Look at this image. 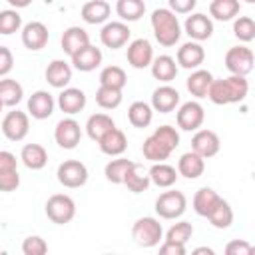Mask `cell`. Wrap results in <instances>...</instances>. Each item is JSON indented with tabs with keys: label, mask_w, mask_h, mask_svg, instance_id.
Instances as JSON below:
<instances>
[{
	"label": "cell",
	"mask_w": 255,
	"mask_h": 255,
	"mask_svg": "<svg viewBox=\"0 0 255 255\" xmlns=\"http://www.w3.org/2000/svg\"><path fill=\"white\" fill-rule=\"evenodd\" d=\"M151 28L155 40L165 48L175 46L181 38V24L169 8H155L151 12Z\"/></svg>",
	"instance_id": "obj_1"
},
{
	"label": "cell",
	"mask_w": 255,
	"mask_h": 255,
	"mask_svg": "<svg viewBox=\"0 0 255 255\" xmlns=\"http://www.w3.org/2000/svg\"><path fill=\"white\" fill-rule=\"evenodd\" d=\"M131 237L139 247H155L163 239V227L155 217H139L131 227Z\"/></svg>",
	"instance_id": "obj_2"
},
{
	"label": "cell",
	"mask_w": 255,
	"mask_h": 255,
	"mask_svg": "<svg viewBox=\"0 0 255 255\" xmlns=\"http://www.w3.org/2000/svg\"><path fill=\"white\" fill-rule=\"evenodd\" d=\"M187 209V197L183 191L177 189H169L159 193V197L155 199V213L161 219H179Z\"/></svg>",
	"instance_id": "obj_3"
},
{
	"label": "cell",
	"mask_w": 255,
	"mask_h": 255,
	"mask_svg": "<svg viewBox=\"0 0 255 255\" xmlns=\"http://www.w3.org/2000/svg\"><path fill=\"white\" fill-rule=\"evenodd\" d=\"M46 215L56 225H66L76 217V203L66 193H54L46 201Z\"/></svg>",
	"instance_id": "obj_4"
},
{
	"label": "cell",
	"mask_w": 255,
	"mask_h": 255,
	"mask_svg": "<svg viewBox=\"0 0 255 255\" xmlns=\"http://www.w3.org/2000/svg\"><path fill=\"white\" fill-rule=\"evenodd\" d=\"M56 175H58V181H60L64 187L76 189V187L86 185L90 173H88L86 163H82V161H78V159H66V161H62V163L58 165Z\"/></svg>",
	"instance_id": "obj_5"
},
{
	"label": "cell",
	"mask_w": 255,
	"mask_h": 255,
	"mask_svg": "<svg viewBox=\"0 0 255 255\" xmlns=\"http://www.w3.org/2000/svg\"><path fill=\"white\" fill-rule=\"evenodd\" d=\"M30 131V118L26 112L12 110L2 120V133L10 141H22Z\"/></svg>",
	"instance_id": "obj_6"
},
{
	"label": "cell",
	"mask_w": 255,
	"mask_h": 255,
	"mask_svg": "<svg viewBox=\"0 0 255 255\" xmlns=\"http://www.w3.org/2000/svg\"><path fill=\"white\" fill-rule=\"evenodd\" d=\"M129 36H131V30L126 22L122 20H114V22H106L102 26V32H100V40L106 48L110 50H118L122 46H126L129 42Z\"/></svg>",
	"instance_id": "obj_7"
},
{
	"label": "cell",
	"mask_w": 255,
	"mask_h": 255,
	"mask_svg": "<svg viewBox=\"0 0 255 255\" xmlns=\"http://www.w3.org/2000/svg\"><path fill=\"white\" fill-rule=\"evenodd\" d=\"M225 68L235 76H247L253 70V52L247 46H233L225 54Z\"/></svg>",
	"instance_id": "obj_8"
},
{
	"label": "cell",
	"mask_w": 255,
	"mask_h": 255,
	"mask_svg": "<svg viewBox=\"0 0 255 255\" xmlns=\"http://www.w3.org/2000/svg\"><path fill=\"white\" fill-rule=\"evenodd\" d=\"M177 126L183 129V131H195L203 126V120H205V110L199 102L191 100V102H185L179 106L177 110Z\"/></svg>",
	"instance_id": "obj_9"
},
{
	"label": "cell",
	"mask_w": 255,
	"mask_h": 255,
	"mask_svg": "<svg viewBox=\"0 0 255 255\" xmlns=\"http://www.w3.org/2000/svg\"><path fill=\"white\" fill-rule=\"evenodd\" d=\"M54 139L62 149H74L82 139V128L74 118H64L56 124Z\"/></svg>",
	"instance_id": "obj_10"
},
{
	"label": "cell",
	"mask_w": 255,
	"mask_h": 255,
	"mask_svg": "<svg viewBox=\"0 0 255 255\" xmlns=\"http://www.w3.org/2000/svg\"><path fill=\"white\" fill-rule=\"evenodd\" d=\"M219 147H221V141L213 129H195L191 137V151H195L203 159H209L219 153Z\"/></svg>",
	"instance_id": "obj_11"
},
{
	"label": "cell",
	"mask_w": 255,
	"mask_h": 255,
	"mask_svg": "<svg viewBox=\"0 0 255 255\" xmlns=\"http://www.w3.org/2000/svg\"><path fill=\"white\" fill-rule=\"evenodd\" d=\"M128 64L135 70H143L151 64L153 60V48H151V42L145 40V38H137V40H131L128 44Z\"/></svg>",
	"instance_id": "obj_12"
},
{
	"label": "cell",
	"mask_w": 255,
	"mask_h": 255,
	"mask_svg": "<svg viewBox=\"0 0 255 255\" xmlns=\"http://www.w3.org/2000/svg\"><path fill=\"white\" fill-rule=\"evenodd\" d=\"M185 34L193 40V42H203V40H209L211 34H213V22L209 16L201 14V12H193L187 16L185 24Z\"/></svg>",
	"instance_id": "obj_13"
},
{
	"label": "cell",
	"mask_w": 255,
	"mask_h": 255,
	"mask_svg": "<svg viewBox=\"0 0 255 255\" xmlns=\"http://www.w3.org/2000/svg\"><path fill=\"white\" fill-rule=\"evenodd\" d=\"M48 40H50V32L44 22L34 20V22H28L26 26H22V44L28 50L38 52V50L46 48Z\"/></svg>",
	"instance_id": "obj_14"
},
{
	"label": "cell",
	"mask_w": 255,
	"mask_h": 255,
	"mask_svg": "<svg viewBox=\"0 0 255 255\" xmlns=\"http://www.w3.org/2000/svg\"><path fill=\"white\" fill-rule=\"evenodd\" d=\"M153 112H159V114H169L173 112L177 106H179V92L169 86V84H163L159 88L153 90L151 94V104Z\"/></svg>",
	"instance_id": "obj_15"
},
{
	"label": "cell",
	"mask_w": 255,
	"mask_h": 255,
	"mask_svg": "<svg viewBox=\"0 0 255 255\" xmlns=\"http://www.w3.org/2000/svg\"><path fill=\"white\" fill-rule=\"evenodd\" d=\"M54 108H56L54 96L46 90H36L28 98V114L34 120H48L54 114Z\"/></svg>",
	"instance_id": "obj_16"
},
{
	"label": "cell",
	"mask_w": 255,
	"mask_h": 255,
	"mask_svg": "<svg viewBox=\"0 0 255 255\" xmlns=\"http://www.w3.org/2000/svg\"><path fill=\"white\" fill-rule=\"evenodd\" d=\"M205 60V50L199 42H185L177 48V56H175V62L185 68V70H197Z\"/></svg>",
	"instance_id": "obj_17"
},
{
	"label": "cell",
	"mask_w": 255,
	"mask_h": 255,
	"mask_svg": "<svg viewBox=\"0 0 255 255\" xmlns=\"http://www.w3.org/2000/svg\"><path fill=\"white\" fill-rule=\"evenodd\" d=\"M70 58H72V66H74L76 70H80V72H92V70L100 68V64H102V60H104L102 50L96 48V46H92V44H86L84 48H80V50H78L74 56H70Z\"/></svg>",
	"instance_id": "obj_18"
},
{
	"label": "cell",
	"mask_w": 255,
	"mask_h": 255,
	"mask_svg": "<svg viewBox=\"0 0 255 255\" xmlns=\"http://www.w3.org/2000/svg\"><path fill=\"white\" fill-rule=\"evenodd\" d=\"M86 94L80 90V88H62L60 96H58V108L68 114V116H74V114H80L84 108H86Z\"/></svg>",
	"instance_id": "obj_19"
},
{
	"label": "cell",
	"mask_w": 255,
	"mask_h": 255,
	"mask_svg": "<svg viewBox=\"0 0 255 255\" xmlns=\"http://www.w3.org/2000/svg\"><path fill=\"white\" fill-rule=\"evenodd\" d=\"M98 145H100L102 153H106L110 157H116V155H122L128 149V137L120 128H112L108 133H104L98 139Z\"/></svg>",
	"instance_id": "obj_20"
},
{
	"label": "cell",
	"mask_w": 255,
	"mask_h": 255,
	"mask_svg": "<svg viewBox=\"0 0 255 255\" xmlns=\"http://www.w3.org/2000/svg\"><path fill=\"white\" fill-rule=\"evenodd\" d=\"M44 76H46V82H48L52 88L62 90V88H66V86L70 84V80H72V66H70L68 62H64V60H52V62L48 64Z\"/></svg>",
	"instance_id": "obj_21"
},
{
	"label": "cell",
	"mask_w": 255,
	"mask_h": 255,
	"mask_svg": "<svg viewBox=\"0 0 255 255\" xmlns=\"http://www.w3.org/2000/svg\"><path fill=\"white\" fill-rule=\"evenodd\" d=\"M80 14H82V20L86 22V24H104V22H108V18H110V14H112V6L106 2V0H88L84 6H82V10H80Z\"/></svg>",
	"instance_id": "obj_22"
},
{
	"label": "cell",
	"mask_w": 255,
	"mask_h": 255,
	"mask_svg": "<svg viewBox=\"0 0 255 255\" xmlns=\"http://www.w3.org/2000/svg\"><path fill=\"white\" fill-rule=\"evenodd\" d=\"M147 175H149V181H151L153 185L161 187V189L171 187V185L177 181V177H179L177 169H175L173 165L165 163V161H155V163L149 167Z\"/></svg>",
	"instance_id": "obj_23"
},
{
	"label": "cell",
	"mask_w": 255,
	"mask_h": 255,
	"mask_svg": "<svg viewBox=\"0 0 255 255\" xmlns=\"http://www.w3.org/2000/svg\"><path fill=\"white\" fill-rule=\"evenodd\" d=\"M86 44H90V34L80 28V26H70L64 30L62 34V50L68 56H74L80 48H84Z\"/></svg>",
	"instance_id": "obj_24"
},
{
	"label": "cell",
	"mask_w": 255,
	"mask_h": 255,
	"mask_svg": "<svg viewBox=\"0 0 255 255\" xmlns=\"http://www.w3.org/2000/svg\"><path fill=\"white\" fill-rule=\"evenodd\" d=\"M203 171H205V159L201 155H197L195 151L183 153L177 161V173L187 179H197L203 175Z\"/></svg>",
	"instance_id": "obj_25"
},
{
	"label": "cell",
	"mask_w": 255,
	"mask_h": 255,
	"mask_svg": "<svg viewBox=\"0 0 255 255\" xmlns=\"http://www.w3.org/2000/svg\"><path fill=\"white\" fill-rule=\"evenodd\" d=\"M149 68H151V76L155 80L163 82V84L171 82L177 76V62H175V58H171L167 54H161V56L153 58Z\"/></svg>",
	"instance_id": "obj_26"
},
{
	"label": "cell",
	"mask_w": 255,
	"mask_h": 255,
	"mask_svg": "<svg viewBox=\"0 0 255 255\" xmlns=\"http://www.w3.org/2000/svg\"><path fill=\"white\" fill-rule=\"evenodd\" d=\"M20 159H22V163L28 169L38 171V169L46 167V163H48V151L40 143H26L22 147V151H20Z\"/></svg>",
	"instance_id": "obj_27"
},
{
	"label": "cell",
	"mask_w": 255,
	"mask_h": 255,
	"mask_svg": "<svg viewBox=\"0 0 255 255\" xmlns=\"http://www.w3.org/2000/svg\"><path fill=\"white\" fill-rule=\"evenodd\" d=\"M149 175H147V171L139 165V163H131L129 167H128V171H126V175H124V185L131 191V193H141V191H145L147 187H149Z\"/></svg>",
	"instance_id": "obj_28"
},
{
	"label": "cell",
	"mask_w": 255,
	"mask_h": 255,
	"mask_svg": "<svg viewBox=\"0 0 255 255\" xmlns=\"http://www.w3.org/2000/svg\"><path fill=\"white\" fill-rule=\"evenodd\" d=\"M211 80H213V74H211L209 70L197 68V70H193V72L189 74V78H187V82H185L187 92H189L193 98H205Z\"/></svg>",
	"instance_id": "obj_29"
},
{
	"label": "cell",
	"mask_w": 255,
	"mask_h": 255,
	"mask_svg": "<svg viewBox=\"0 0 255 255\" xmlns=\"http://www.w3.org/2000/svg\"><path fill=\"white\" fill-rule=\"evenodd\" d=\"M112 128H116V122L112 120V116L108 114H92L86 122V133L90 135V139L98 141L104 133H108Z\"/></svg>",
	"instance_id": "obj_30"
},
{
	"label": "cell",
	"mask_w": 255,
	"mask_h": 255,
	"mask_svg": "<svg viewBox=\"0 0 255 255\" xmlns=\"http://www.w3.org/2000/svg\"><path fill=\"white\" fill-rule=\"evenodd\" d=\"M24 98V88L18 80L12 78H2L0 80V102L8 108H14L22 102Z\"/></svg>",
	"instance_id": "obj_31"
},
{
	"label": "cell",
	"mask_w": 255,
	"mask_h": 255,
	"mask_svg": "<svg viewBox=\"0 0 255 255\" xmlns=\"http://www.w3.org/2000/svg\"><path fill=\"white\" fill-rule=\"evenodd\" d=\"M239 10H241L239 0H211L209 4V14L219 22H229L237 18Z\"/></svg>",
	"instance_id": "obj_32"
},
{
	"label": "cell",
	"mask_w": 255,
	"mask_h": 255,
	"mask_svg": "<svg viewBox=\"0 0 255 255\" xmlns=\"http://www.w3.org/2000/svg\"><path fill=\"white\" fill-rule=\"evenodd\" d=\"M207 219H209V223L215 229H227L233 223V209H231V205L223 197H219V201L215 203V207L209 211Z\"/></svg>",
	"instance_id": "obj_33"
},
{
	"label": "cell",
	"mask_w": 255,
	"mask_h": 255,
	"mask_svg": "<svg viewBox=\"0 0 255 255\" xmlns=\"http://www.w3.org/2000/svg\"><path fill=\"white\" fill-rule=\"evenodd\" d=\"M219 201V195L211 189V187H201V189H197L195 191V195H193V211L197 213V215H201V217H207L209 215V211L215 207V203Z\"/></svg>",
	"instance_id": "obj_34"
},
{
	"label": "cell",
	"mask_w": 255,
	"mask_h": 255,
	"mask_svg": "<svg viewBox=\"0 0 255 255\" xmlns=\"http://www.w3.org/2000/svg\"><path fill=\"white\" fill-rule=\"evenodd\" d=\"M116 14L122 18V22H135L145 14V2L143 0H118Z\"/></svg>",
	"instance_id": "obj_35"
},
{
	"label": "cell",
	"mask_w": 255,
	"mask_h": 255,
	"mask_svg": "<svg viewBox=\"0 0 255 255\" xmlns=\"http://www.w3.org/2000/svg\"><path fill=\"white\" fill-rule=\"evenodd\" d=\"M128 120L133 128H147L153 120V108L145 102H133L128 108Z\"/></svg>",
	"instance_id": "obj_36"
},
{
	"label": "cell",
	"mask_w": 255,
	"mask_h": 255,
	"mask_svg": "<svg viewBox=\"0 0 255 255\" xmlns=\"http://www.w3.org/2000/svg\"><path fill=\"white\" fill-rule=\"evenodd\" d=\"M141 151H143V157L149 159V161H165L169 155H171V149L161 143L155 135H149L143 139V145H141Z\"/></svg>",
	"instance_id": "obj_37"
},
{
	"label": "cell",
	"mask_w": 255,
	"mask_h": 255,
	"mask_svg": "<svg viewBox=\"0 0 255 255\" xmlns=\"http://www.w3.org/2000/svg\"><path fill=\"white\" fill-rule=\"evenodd\" d=\"M225 88H227V96H229V104H237L243 102L247 92H249V82L245 76H235L231 74L229 78H225Z\"/></svg>",
	"instance_id": "obj_38"
},
{
	"label": "cell",
	"mask_w": 255,
	"mask_h": 255,
	"mask_svg": "<svg viewBox=\"0 0 255 255\" xmlns=\"http://www.w3.org/2000/svg\"><path fill=\"white\" fill-rule=\"evenodd\" d=\"M126 84H128V76H126L124 68H120V66H106L100 72V86L124 90Z\"/></svg>",
	"instance_id": "obj_39"
},
{
	"label": "cell",
	"mask_w": 255,
	"mask_h": 255,
	"mask_svg": "<svg viewBox=\"0 0 255 255\" xmlns=\"http://www.w3.org/2000/svg\"><path fill=\"white\" fill-rule=\"evenodd\" d=\"M122 100H124L122 90H116V88L100 86L98 92H96V104L104 110H116L122 104Z\"/></svg>",
	"instance_id": "obj_40"
},
{
	"label": "cell",
	"mask_w": 255,
	"mask_h": 255,
	"mask_svg": "<svg viewBox=\"0 0 255 255\" xmlns=\"http://www.w3.org/2000/svg\"><path fill=\"white\" fill-rule=\"evenodd\" d=\"M133 161L131 159H126V157H118V159H112L106 163L104 167V175L110 183H124V175L128 171V167L131 165Z\"/></svg>",
	"instance_id": "obj_41"
},
{
	"label": "cell",
	"mask_w": 255,
	"mask_h": 255,
	"mask_svg": "<svg viewBox=\"0 0 255 255\" xmlns=\"http://www.w3.org/2000/svg\"><path fill=\"white\" fill-rule=\"evenodd\" d=\"M22 28V16L18 14L16 8L10 10H0V34L10 36Z\"/></svg>",
	"instance_id": "obj_42"
},
{
	"label": "cell",
	"mask_w": 255,
	"mask_h": 255,
	"mask_svg": "<svg viewBox=\"0 0 255 255\" xmlns=\"http://www.w3.org/2000/svg\"><path fill=\"white\" fill-rule=\"evenodd\" d=\"M233 34L241 42H251L255 38V22L251 16H239L233 22Z\"/></svg>",
	"instance_id": "obj_43"
},
{
	"label": "cell",
	"mask_w": 255,
	"mask_h": 255,
	"mask_svg": "<svg viewBox=\"0 0 255 255\" xmlns=\"http://www.w3.org/2000/svg\"><path fill=\"white\" fill-rule=\"evenodd\" d=\"M191 235H193V225H191L189 221H177V223H173V225L167 229L165 239L185 245V243L191 239Z\"/></svg>",
	"instance_id": "obj_44"
},
{
	"label": "cell",
	"mask_w": 255,
	"mask_h": 255,
	"mask_svg": "<svg viewBox=\"0 0 255 255\" xmlns=\"http://www.w3.org/2000/svg\"><path fill=\"white\" fill-rule=\"evenodd\" d=\"M215 106H227L229 104V96H227V88H225V80H211L209 84V90H207V96Z\"/></svg>",
	"instance_id": "obj_45"
},
{
	"label": "cell",
	"mask_w": 255,
	"mask_h": 255,
	"mask_svg": "<svg viewBox=\"0 0 255 255\" xmlns=\"http://www.w3.org/2000/svg\"><path fill=\"white\" fill-rule=\"evenodd\" d=\"M151 135H155L161 143H165L171 151L179 145V133H177V129L173 128V126H159V128H155V131L151 133Z\"/></svg>",
	"instance_id": "obj_46"
},
{
	"label": "cell",
	"mask_w": 255,
	"mask_h": 255,
	"mask_svg": "<svg viewBox=\"0 0 255 255\" xmlns=\"http://www.w3.org/2000/svg\"><path fill=\"white\" fill-rule=\"evenodd\" d=\"M48 251V243L40 235H28L22 241V253L24 255H44Z\"/></svg>",
	"instance_id": "obj_47"
},
{
	"label": "cell",
	"mask_w": 255,
	"mask_h": 255,
	"mask_svg": "<svg viewBox=\"0 0 255 255\" xmlns=\"http://www.w3.org/2000/svg\"><path fill=\"white\" fill-rule=\"evenodd\" d=\"M18 185H20L18 169H0V191L10 193V191H16Z\"/></svg>",
	"instance_id": "obj_48"
},
{
	"label": "cell",
	"mask_w": 255,
	"mask_h": 255,
	"mask_svg": "<svg viewBox=\"0 0 255 255\" xmlns=\"http://www.w3.org/2000/svg\"><path fill=\"white\" fill-rule=\"evenodd\" d=\"M225 253L227 255H251L253 247L245 241V239H233L225 245Z\"/></svg>",
	"instance_id": "obj_49"
},
{
	"label": "cell",
	"mask_w": 255,
	"mask_h": 255,
	"mask_svg": "<svg viewBox=\"0 0 255 255\" xmlns=\"http://www.w3.org/2000/svg\"><path fill=\"white\" fill-rule=\"evenodd\" d=\"M14 68V56L10 52V48L6 46H0V78L8 76Z\"/></svg>",
	"instance_id": "obj_50"
},
{
	"label": "cell",
	"mask_w": 255,
	"mask_h": 255,
	"mask_svg": "<svg viewBox=\"0 0 255 255\" xmlns=\"http://www.w3.org/2000/svg\"><path fill=\"white\" fill-rule=\"evenodd\" d=\"M167 4L173 14H191L197 6V0H167Z\"/></svg>",
	"instance_id": "obj_51"
},
{
	"label": "cell",
	"mask_w": 255,
	"mask_h": 255,
	"mask_svg": "<svg viewBox=\"0 0 255 255\" xmlns=\"http://www.w3.org/2000/svg\"><path fill=\"white\" fill-rule=\"evenodd\" d=\"M159 253H161V255H185V245L165 239V241L159 245Z\"/></svg>",
	"instance_id": "obj_52"
},
{
	"label": "cell",
	"mask_w": 255,
	"mask_h": 255,
	"mask_svg": "<svg viewBox=\"0 0 255 255\" xmlns=\"http://www.w3.org/2000/svg\"><path fill=\"white\" fill-rule=\"evenodd\" d=\"M0 169H18L16 155L6 149H0Z\"/></svg>",
	"instance_id": "obj_53"
},
{
	"label": "cell",
	"mask_w": 255,
	"mask_h": 255,
	"mask_svg": "<svg viewBox=\"0 0 255 255\" xmlns=\"http://www.w3.org/2000/svg\"><path fill=\"white\" fill-rule=\"evenodd\" d=\"M8 4L12 6V8H26V6H30L32 4V0H8Z\"/></svg>",
	"instance_id": "obj_54"
},
{
	"label": "cell",
	"mask_w": 255,
	"mask_h": 255,
	"mask_svg": "<svg viewBox=\"0 0 255 255\" xmlns=\"http://www.w3.org/2000/svg\"><path fill=\"white\" fill-rule=\"evenodd\" d=\"M193 253H195V255H199V253H207V255H213L215 251H213L211 247H197V249H193Z\"/></svg>",
	"instance_id": "obj_55"
},
{
	"label": "cell",
	"mask_w": 255,
	"mask_h": 255,
	"mask_svg": "<svg viewBox=\"0 0 255 255\" xmlns=\"http://www.w3.org/2000/svg\"><path fill=\"white\" fill-rule=\"evenodd\" d=\"M245 2H247V4H253V2H255V0H245Z\"/></svg>",
	"instance_id": "obj_56"
},
{
	"label": "cell",
	"mask_w": 255,
	"mask_h": 255,
	"mask_svg": "<svg viewBox=\"0 0 255 255\" xmlns=\"http://www.w3.org/2000/svg\"><path fill=\"white\" fill-rule=\"evenodd\" d=\"M2 108H4V104H2V102H0V112H2Z\"/></svg>",
	"instance_id": "obj_57"
},
{
	"label": "cell",
	"mask_w": 255,
	"mask_h": 255,
	"mask_svg": "<svg viewBox=\"0 0 255 255\" xmlns=\"http://www.w3.org/2000/svg\"><path fill=\"white\" fill-rule=\"evenodd\" d=\"M0 253H2V249H0Z\"/></svg>",
	"instance_id": "obj_58"
}]
</instances>
